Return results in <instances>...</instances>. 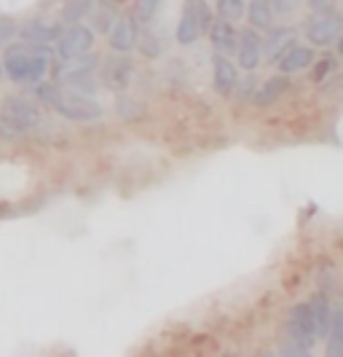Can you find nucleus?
<instances>
[{
  "label": "nucleus",
  "instance_id": "7ed1b4c3",
  "mask_svg": "<svg viewBox=\"0 0 343 357\" xmlns=\"http://www.w3.org/2000/svg\"><path fill=\"white\" fill-rule=\"evenodd\" d=\"M94 68L97 56L94 54H78L72 59H62V68L56 70V81L65 84V89L78 91V94H94L97 81H94Z\"/></svg>",
  "mask_w": 343,
  "mask_h": 357
},
{
  "label": "nucleus",
  "instance_id": "9b49d317",
  "mask_svg": "<svg viewBox=\"0 0 343 357\" xmlns=\"http://www.w3.org/2000/svg\"><path fill=\"white\" fill-rule=\"evenodd\" d=\"M62 33V27L51 22V19H30L27 24H22V30H19V38L22 40H30V43H40V46H49V43H54L56 38Z\"/></svg>",
  "mask_w": 343,
  "mask_h": 357
},
{
  "label": "nucleus",
  "instance_id": "aec40b11",
  "mask_svg": "<svg viewBox=\"0 0 343 357\" xmlns=\"http://www.w3.org/2000/svg\"><path fill=\"white\" fill-rule=\"evenodd\" d=\"M330 341H327V355L330 357H341L343 355V309L341 306H333V317H330Z\"/></svg>",
  "mask_w": 343,
  "mask_h": 357
},
{
  "label": "nucleus",
  "instance_id": "a211bd4d",
  "mask_svg": "<svg viewBox=\"0 0 343 357\" xmlns=\"http://www.w3.org/2000/svg\"><path fill=\"white\" fill-rule=\"evenodd\" d=\"M292 43H295V30H289V27H279V30H273L271 36H269V40L263 43V56H266L269 62H276V59L287 52Z\"/></svg>",
  "mask_w": 343,
  "mask_h": 357
},
{
  "label": "nucleus",
  "instance_id": "c756f323",
  "mask_svg": "<svg viewBox=\"0 0 343 357\" xmlns=\"http://www.w3.org/2000/svg\"><path fill=\"white\" fill-rule=\"evenodd\" d=\"M292 3H295V0H276V6H279V11H282V8H289Z\"/></svg>",
  "mask_w": 343,
  "mask_h": 357
},
{
  "label": "nucleus",
  "instance_id": "cd10ccee",
  "mask_svg": "<svg viewBox=\"0 0 343 357\" xmlns=\"http://www.w3.org/2000/svg\"><path fill=\"white\" fill-rule=\"evenodd\" d=\"M14 33H17L14 22H11V19H0V43H6Z\"/></svg>",
  "mask_w": 343,
  "mask_h": 357
},
{
  "label": "nucleus",
  "instance_id": "412c9836",
  "mask_svg": "<svg viewBox=\"0 0 343 357\" xmlns=\"http://www.w3.org/2000/svg\"><path fill=\"white\" fill-rule=\"evenodd\" d=\"M91 14V24H94V30H99V33H108L110 24L115 22V6L113 3H108V0H99V3H91L89 8Z\"/></svg>",
  "mask_w": 343,
  "mask_h": 357
},
{
  "label": "nucleus",
  "instance_id": "4468645a",
  "mask_svg": "<svg viewBox=\"0 0 343 357\" xmlns=\"http://www.w3.org/2000/svg\"><path fill=\"white\" fill-rule=\"evenodd\" d=\"M207 33H209V40H212V46H215L217 52H234L236 49L239 33H236V27L228 19L223 17L212 19L209 27H207Z\"/></svg>",
  "mask_w": 343,
  "mask_h": 357
},
{
  "label": "nucleus",
  "instance_id": "2f4dec72",
  "mask_svg": "<svg viewBox=\"0 0 343 357\" xmlns=\"http://www.w3.org/2000/svg\"><path fill=\"white\" fill-rule=\"evenodd\" d=\"M113 3H124V0H113Z\"/></svg>",
  "mask_w": 343,
  "mask_h": 357
},
{
  "label": "nucleus",
  "instance_id": "2eb2a0df",
  "mask_svg": "<svg viewBox=\"0 0 343 357\" xmlns=\"http://www.w3.org/2000/svg\"><path fill=\"white\" fill-rule=\"evenodd\" d=\"M289 86V78H287V73H279V75H271L269 81H263L257 89L253 91V102L257 107H266V105H271V102H276L285 91H287Z\"/></svg>",
  "mask_w": 343,
  "mask_h": 357
},
{
  "label": "nucleus",
  "instance_id": "ddd939ff",
  "mask_svg": "<svg viewBox=\"0 0 343 357\" xmlns=\"http://www.w3.org/2000/svg\"><path fill=\"white\" fill-rule=\"evenodd\" d=\"M212 84H215L217 94H223V97H228L236 89V84H239V73L223 54H217L212 59Z\"/></svg>",
  "mask_w": 343,
  "mask_h": 357
},
{
  "label": "nucleus",
  "instance_id": "39448f33",
  "mask_svg": "<svg viewBox=\"0 0 343 357\" xmlns=\"http://www.w3.org/2000/svg\"><path fill=\"white\" fill-rule=\"evenodd\" d=\"M209 22H212V11H209V6H207L204 0H185V8H182L177 30H175L177 43H180V46L196 43V40L207 33Z\"/></svg>",
  "mask_w": 343,
  "mask_h": 357
},
{
  "label": "nucleus",
  "instance_id": "f8f14e48",
  "mask_svg": "<svg viewBox=\"0 0 343 357\" xmlns=\"http://www.w3.org/2000/svg\"><path fill=\"white\" fill-rule=\"evenodd\" d=\"M102 81L113 91H124L131 81V62L129 56H108V62L102 65Z\"/></svg>",
  "mask_w": 343,
  "mask_h": 357
},
{
  "label": "nucleus",
  "instance_id": "f257e3e1",
  "mask_svg": "<svg viewBox=\"0 0 343 357\" xmlns=\"http://www.w3.org/2000/svg\"><path fill=\"white\" fill-rule=\"evenodd\" d=\"M49 70V46L19 40L3 54V75L14 84H40Z\"/></svg>",
  "mask_w": 343,
  "mask_h": 357
},
{
  "label": "nucleus",
  "instance_id": "423d86ee",
  "mask_svg": "<svg viewBox=\"0 0 343 357\" xmlns=\"http://www.w3.org/2000/svg\"><path fill=\"white\" fill-rule=\"evenodd\" d=\"M306 36L314 46H322V49L338 43L341 40V17H338V11L333 6L330 8H319L314 17L308 19Z\"/></svg>",
  "mask_w": 343,
  "mask_h": 357
},
{
  "label": "nucleus",
  "instance_id": "b1692460",
  "mask_svg": "<svg viewBox=\"0 0 343 357\" xmlns=\"http://www.w3.org/2000/svg\"><path fill=\"white\" fill-rule=\"evenodd\" d=\"M161 0H134V19L137 22H150L153 14L159 11Z\"/></svg>",
  "mask_w": 343,
  "mask_h": 357
},
{
  "label": "nucleus",
  "instance_id": "f03ea898",
  "mask_svg": "<svg viewBox=\"0 0 343 357\" xmlns=\"http://www.w3.org/2000/svg\"><path fill=\"white\" fill-rule=\"evenodd\" d=\"M38 97L46 100L49 105L54 107L56 113L67 121H97L105 110L97 100H91L89 94H78V91L62 89L56 84H40L38 86Z\"/></svg>",
  "mask_w": 343,
  "mask_h": 357
},
{
  "label": "nucleus",
  "instance_id": "9d476101",
  "mask_svg": "<svg viewBox=\"0 0 343 357\" xmlns=\"http://www.w3.org/2000/svg\"><path fill=\"white\" fill-rule=\"evenodd\" d=\"M236 56H239V68L247 73L257 70V65L263 62V40L257 36L255 27H247L239 33V40H236Z\"/></svg>",
  "mask_w": 343,
  "mask_h": 357
},
{
  "label": "nucleus",
  "instance_id": "1a4fd4ad",
  "mask_svg": "<svg viewBox=\"0 0 343 357\" xmlns=\"http://www.w3.org/2000/svg\"><path fill=\"white\" fill-rule=\"evenodd\" d=\"M137 38H140V27H137L134 14L115 17V22L110 24L108 30V43L115 54H129L137 46Z\"/></svg>",
  "mask_w": 343,
  "mask_h": 357
},
{
  "label": "nucleus",
  "instance_id": "c85d7f7f",
  "mask_svg": "<svg viewBox=\"0 0 343 357\" xmlns=\"http://www.w3.org/2000/svg\"><path fill=\"white\" fill-rule=\"evenodd\" d=\"M308 6L319 11V8H330V6H333V0H308Z\"/></svg>",
  "mask_w": 343,
  "mask_h": 357
},
{
  "label": "nucleus",
  "instance_id": "20e7f679",
  "mask_svg": "<svg viewBox=\"0 0 343 357\" xmlns=\"http://www.w3.org/2000/svg\"><path fill=\"white\" fill-rule=\"evenodd\" d=\"M40 121V110L30 97H8L0 107V129L6 135H24L35 129Z\"/></svg>",
  "mask_w": 343,
  "mask_h": 357
},
{
  "label": "nucleus",
  "instance_id": "0eeeda50",
  "mask_svg": "<svg viewBox=\"0 0 343 357\" xmlns=\"http://www.w3.org/2000/svg\"><path fill=\"white\" fill-rule=\"evenodd\" d=\"M287 336L298 352H308V349L314 347L317 333H314V320H311L308 304L292 306V312H289V317H287Z\"/></svg>",
  "mask_w": 343,
  "mask_h": 357
},
{
  "label": "nucleus",
  "instance_id": "6e6552de",
  "mask_svg": "<svg viewBox=\"0 0 343 357\" xmlns=\"http://www.w3.org/2000/svg\"><path fill=\"white\" fill-rule=\"evenodd\" d=\"M56 43V56L59 59H72L78 54H86L94 46V30L86 27V24H70L67 30H62Z\"/></svg>",
  "mask_w": 343,
  "mask_h": 357
},
{
  "label": "nucleus",
  "instance_id": "a878e982",
  "mask_svg": "<svg viewBox=\"0 0 343 357\" xmlns=\"http://www.w3.org/2000/svg\"><path fill=\"white\" fill-rule=\"evenodd\" d=\"M118 113H121V119H137L143 110H140V105H134L131 100L121 97V100H118Z\"/></svg>",
  "mask_w": 343,
  "mask_h": 357
},
{
  "label": "nucleus",
  "instance_id": "6ab92c4d",
  "mask_svg": "<svg viewBox=\"0 0 343 357\" xmlns=\"http://www.w3.org/2000/svg\"><path fill=\"white\" fill-rule=\"evenodd\" d=\"M244 14L250 19V27L269 30L273 24V3L271 0H250V6H244Z\"/></svg>",
  "mask_w": 343,
  "mask_h": 357
},
{
  "label": "nucleus",
  "instance_id": "4be33fe9",
  "mask_svg": "<svg viewBox=\"0 0 343 357\" xmlns=\"http://www.w3.org/2000/svg\"><path fill=\"white\" fill-rule=\"evenodd\" d=\"M91 3H94V0H65V8H62V22L75 24L78 19H83L86 14H89Z\"/></svg>",
  "mask_w": 343,
  "mask_h": 357
},
{
  "label": "nucleus",
  "instance_id": "bb28decb",
  "mask_svg": "<svg viewBox=\"0 0 343 357\" xmlns=\"http://www.w3.org/2000/svg\"><path fill=\"white\" fill-rule=\"evenodd\" d=\"M330 68H333V54H325V59L314 68V81H322L327 73H330Z\"/></svg>",
  "mask_w": 343,
  "mask_h": 357
},
{
  "label": "nucleus",
  "instance_id": "393cba45",
  "mask_svg": "<svg viewBox=\"0 0 343 357\" xmlns=\"http://www.w3.org/2000/svg\"><path fill=\"white\" fill-rule=\"evenodd\" d=\"M137 43H140V49H143L145 56H159V52H161V43H159V38L156 36H143V40L137 38Z\"/></svg>",
  "mask_w": 343,
  "mask_h": 357
},
{
  "label": "nucleus",
  "instance_id": "7c9ffc66",
  "mask_svg": "<svg viewBox=\"0 0 343 357\" xmlns=\"http://www.w3.org/2000/svg\"><path fill=\"white\" fill-rule=\"evenodd\" d=\"M0 78H3V62H0Z\"/></svg>",
  "mask_w": 343,
  "mask_h": 357
},
{
  "label": "nucleus",
  "instance_id": "dca6fc26",
  "mask_svg": "<svg viewBox=\"0 0 343 357\" xmlns=\"http://www.w3.org/2000/svg\"><path fill=\"white\" fill-rule=\"evenodd\" d=\"M311 62H314V52L308 46H298V43H292L287 52L276 59V65H279L282 73H298L303 70V68H308Z\"/></svg>",
  "mask_w": 343,
  "mask_h": 357
},
{
  "label": "nucleus",
  "instance_id": "5701e85b",
  "mask_svg": "<svg viewBox=\"0 0 343 357\" xmlns=\"http://www.w3.org/2000/svg\"><path fill=\"white\" fill-rule=\"evenodd\" d=\"M217 11L223 19L234 22V19L244 17V0H217Z\"/></svg>",
  "mask_w": 343,
  "mask_h": 357
},
{
  "label": "nucleus",
  "instance_id": "f3484780",
  "mask_svg": "<svg viewBox=\"0 0 343 357\" xmlns=\"http://www.w3.org/2000/svg\"><path fill=\"white\" fill-rule=\"evenodd\" d=\"M308 309H311V320H314V333H317V339H327V328H330V317H333V306H330L325 293H317V296L308 301Z\"/></svg>",
  "mask_w": 343,
  "mask_h": 357
}]
</instances>
